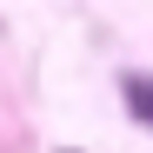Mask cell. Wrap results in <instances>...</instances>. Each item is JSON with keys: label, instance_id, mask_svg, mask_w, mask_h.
Instances as JSON below:
<instances>
[{"label": "cell", "instance_id": "1", "mask_svg": "<svg viewBox=\"0 0 153 153\" xmlns=\"http://www.w3.org/2000/svg\"><path fill=\"white\" fill-rule=\"evenodd\" d=\"M126 107H133L140 120H153V80H146V73H133V80H126Z\"/></svg>", "mask_w": 153, "mask_h": 153}]
</instances>
